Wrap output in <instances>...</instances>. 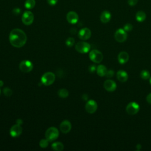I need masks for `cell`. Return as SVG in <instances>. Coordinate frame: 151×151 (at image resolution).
Listing matches in <instances>:
<instances>
[{"mask_svg":"<svg viewBox=\"0 0 151 151\" xmlns=\"http://www.w3.org/2000/svg\"><path fill=\"white\" fill-rule=\"evenodd\" d=\"M16 122H17V124H18V125H21L22 124H23V120L21 119H17V121H16Z\"/></svg>","mask_w":151,"mask_h":151,"instance_id":"obj_35","label":"cell"},{"mask_svg":"<svg viewBox=\"0 0 151 151\" xmlns=\"http://www.w3.org/2000/svg\"><path fill=\"white\" fill-rule=\"evenodd\" d=\"M112 18V15L110 14V13L108 11H104L102 13L101 15H100V21H102V23L106 24L108 23L110 21V20H111Z\"/></svg>","mask_w":151,"mask_h":151,"instance_id":"obj_18","label":"cell"},{"mask_svg":"<svg viewBox=\"0 0 151 151\" xmlns=\"http://www.w3.org/2000/svg\"><path fill=\"white\" fill-rule=\"evenodd\" d=\"M51 147L53 150H57V151H61L64 149V145L60 142H57L53 143L51 145Z\"/></svg>","mask_w":151,"mask_h":151,"instance_id":"obj_21","label":"cell"},{"mask_svg":"<svg viewBox=\"0 0 151 151\" xmlns=\"http://www.w3.org/2000/svg\"><path fill=\"white\" fill-rule=\"evenodd\" d=\"M67 21L72 24H76L79 20L78 14L74 11H70L67 14Z\"/></svg>","mask_w":151,"mask_h":151,"instance_id":"obj_14","label":"cell"},{"mask_svg":"<svg viewBox=\"0 0 151 151\" xmlns=\"http://www.w3.org/2000/svg\"><path fill=\"white\" fill-rule=\"evenodd\" d=\"M47 2L49 5L53 6H55L57 3L58 0H47Z\"/></svg>","mask_w":151,"mask_h":151,"instance_id":"obj_32","label":"cell"},{"mask_svg":"<svg viewBox=\"0 0 151 151\" xmlns=\"http://www.w3.org/2000/svg\"><path fill=\"white\" fill-rule=\"evenodd\" d=\"M149 83H150V84L151 85V77L149 78Z\"/></svg>","mask_w":151,"mask_h":151,"instance_id":"obj_39","label":"cell"},{"mask_svg":"<svg viewBox=\"0 0 151 151\" xmlns=\"http://www.w3.org/2000/svg\"><path fill=\"white\" fill-rule=\"evenodd\" d=\"M140 110V106L137 103L135 102H130L126 108V112L130 115H135L137 114Z\"/></svg>","mask_w":151,"mask_h":151,"instance_id":"obj_6","label":"cell"},{"mask_svg":"<svg viewBox=\"0 0 151 151\" xmlns=\"http://www.w3.org/2000/svg\"><path fill=\"white\" fill-rule=\"evenodd\" d=\"M21 13V10L19 8H16L14 9L13 10V13L14 14V15H19Z\"/></svg>","mask_w":151,"mask_h":151,"instance_id":"obj_33","label":"cell"},{"mask_svg":"<svg viewBox=\"0 0 151 151\" xmlns=\"http://www.w3.org/2000/svg\"><path fill=\"white\" fill-rule=\"evenodd\" d=\"M23 129L21 125L16 124L13 126L10 129V135L13 137H17L20 136L22 133Z\"/></svg>","mask_w":151,"mask_h":151,"instance_id":"obj_13","label":"cell"},{"mask_svg":"<svg viewBox=\"0 0 151 151\" xmlns=\"http://www.w3.org/2000/svg\"><path fill=\"white\" fill-rule=\"evenodd\" d=\"M68 92L66 89H61L58 91V95L61 98H66L68 96Z\"/></svg>","mask_w":151,"mask_h":151,"instance_id":"obj_24","label":"cell"},{"mask_svg":"<svg viewBox=\"0 0 151 151\" xmlns=\"http://www.w3.org/2000/svg\"><path fill=\"white\" fill-rule=\"evenodd\" d=\"M55 74L52 72H47L41 77V83L45 86L51 85L55 81Z\"/></svg>","mask_w":151,"mask_h":151,"instance_id":"obj_3","label":"cell"},{"mask_svg":"<svg viewBox=\"0 0 151 151\" xmlns=\"http://www.w3.org/2000/svg\"><path fill=\"white\" fill-rule=\"evenodd\" d=\"M140 78L143 80H147V79H149V78H150V74L149 71L147 70H142L140 72Z\"/></svg>","mask_w":151,"mask_h":151,"instance_id":"obj_23","label":"cell"},{"mask_svg":"<svg viewBox=\"0 0 151 151\" xmlns=\"http://www.w3.org/2000/svg\"><path fill=\"white\" fill-rule=\"evenodd\" d=\"M0 94H1V90H0Z\"/></svg>","mask_w":151,"mask_h":151,"instance_id":"obj_40","label":"cell"},{"mask_svg":"<svg viewBox=\"0 0 151 151\" xmlns=\"http://www.w3.org/2000/svg\"><path fill=\"white\" fill-rule=\"evenodd\" d=\"M118 59L120 64H124L126 63L129 59V55L126 51H121L119 53L118 56Z\"/></svg>","mask_w":151,"mask_h":151,"instance_id":"obj_17","label":"cell"},{"mask_svg":"<svg viewBox=\"0 0 151 151\" xmlns=\"http://www.w3.org/2000/svg\"><path fill=\"white\" fill-rule=\"evenodd\" d=\"M85 109L88 113L90 114H93L96 112L98 109V104L95 100H90L86 103Z\"/></svg>","mask_w":151,"mask_h":151,"instance_id":"obj_10","label":"cell"},{"mask_svg":"<svg viewBox=\"0 0 151 151\" xmlns=\"http://www.w3.org/2000/svg\"><path fill=\"white\" fill-rule=\"evenodd\" d=\"M74 42H75L74 39L72 37H70V38L67 39V40L66 41V44L67 46H68L69 47H71L74 45Z\"/></svg>","mask_w":151,"mask_h":151,"instance_id":"obj_26","label":"cell"},{"mask_svg":"<svg viewBox=\"0 0 151 151\" xmlns=\"http://www.w3.org/2000/svg\"><path fill=\"white\" fill-rule=\"evenodd\" d=\"M4 85V82L2 80H0V87H2Z\"/></svg>","mask_w":151,"mask_h":151,"instance_id":"obj_38","label":"cell"},{"mask_svg":"<svg viewBox=\"0 0 151 151\" xmlns=\"http://www.w3.org/2000/svg\"><path fill=\"white\" fill-rule=\"evenodd\" d=\"M123 30L126 32H129L133 30V26L130 23L126 24L123 27Z\"/></svg>","mask_w":151,"mask_h":151,"instance_id":"obj_28","label":"cell"},{"mask_svg":"<svg viewBox=\"0 0 151 151\" xmlns=\"http://www.w3.org/2000/svg\"><path fill=\"white\" fill-rule=\"evenodd\" d=\"M82 98H83V99L84 100H87L88 99L89 97H88V96L86 94H85V95H83Z\"/></svg>","mask_w":151,"mask_h":151,"instance_id":"obj_36","label":"cell"},{"mask_svg":"<svg viewBox=\"0 0 151 151\" xmlns=\"http://www.w3.org/2000/svg\"><path fill=\"white\" fill-rule=\"evenodd\" d=\"M48 143H49V141L46 138V139H41L40 141L39 145H40V146L41 147H42V148H46L48 146Z\"/></svg>","mask_w":151,"mask_h":151,"instance_id":"obj_25","label":"cell"},{"mask_svg":"<svg viewBox=\"0 0 151 151\" xmlns=\"http://www.w3.org/2000/svg\"><path fill=\"white\" fill-rule=\"evenodd\" d=\"M90 59L95 63H100L103 59V54L98 50H93L89 53Z\"/></svg>","mask_w":151,"mask_h":151,"instance_id":"obj_5","label":"cell"},{"mask_svg":"<svg viewBox=\"0 0 151 151\" xmlns=\"http://www.w3.org/2000/svg\"><path fill=\"white\" fill-rule=\"evenodd\" d=\"M114 74H115V73L113 70H108L105 76H106L108 78H111L113 76Z\"/></svg>","mask_w":151,"mask_h":151,"instance_id":"obj_29","label":"cell"},{"mask_svg":"<svg viewBox=\"0 0 151 151\" xmlns=\"http://www.w3.org/2000/svg\"><path fill=\"white\" fill-rule=\"evenodd\" d=\"M60 129L61 132L63 133H68L71 129V123L66 120L63 121L60 125Z\"/></svg>","mask_w":151,"mask_h":151,"instance_id":"obj_15","label":"cell"},{"mask_svg":"<svg viewBox=\"0 0 151 151\" xmlns=\"http://www.w3.org/2000/svg\"><path fill=\"white\" fill-rule=\"evenodd\" d=\"M96 71H97V74L99 76L104 77V76H105L107 73L108 69L105 66H104L103 64H100L98 66Z\"/></svg>","mask_w":151,"mask_h":151,"instance_id":"obj_19","label":"cell"},{"mask_svg":"<svg viewBox=\"0 0 151 151\" xmlns=\"http://www.w3.org/2000/svg\"><path fill=\"white\" fill-rule=\"evenodd\" d=\"M103 86L105 90L109 92H114L117 88L116 82L112 80H106L104 82Z\"/></svg>","mask_w":151,"mask_h":151,"instance_id":"obj_12","label":"cell"},{"mask_svg":"<svg viewBox=\"0 0 151 151\" xmlns=\"http://www.w3.org/2000/svg\"><path fill=\"white\" fill-rule=\"evenodd\" d=\"M127 38V34L123 28H119L115 33V38L119 43L125 42Z\"/></svg>","mask_w":151,"mask_h":151,"instance_id":"obj_7","label":"cell"},{"mask_svg":"<svg viewBox=\"0 0 151 151\" xmlns=\"http://www.w3.org/2000/svg\"><path fill=\"white\" fill-rule=\"evenodd\" d=\"M59 136L58 130L55 127H49L46 132V138L49 142H53L57 139Z\"/></svg>","mask_w":151,"mask_h":151,"instance_id":"obj_2","label":"cell"},{"mask_svg":"<svg viewBox=\"0 0 151 151\" xmlns=\"http://www.w3.org/2000/svg\"><path fill=\"white\" fill-rule=\"evenodd\" d=\"M97 67L95 65H91L89 67V70L90 73H94L95 71H96Z\"/></svg>","mask_w":151,"mask_h":151,"instance_id":"obj_31","label":"cell"},{"mask_svg":"<svg viewBox=\"0 0 151 151\" xmlns=\"http://www.w3.org/2000/svg\"><path fill=\"white\" fill-rule=\"evenodd\" d=\"M91 46L90 44L85 41H80L76 44L75 48L80 53L85 54L88 53L90 50Z\"/></svg>","mask_w":151,"mask_h":151,"instance_id":"obj_4","label":"cell"},{"mask_svg":"<svg viewBox=\"0 0 151 151\" xmlns=\"http://www.w3.org/2000/svg\"><path fill=\"white\" fill-rule=\"evenodd\" d=\"M19 67L21 71L24 73H28L33 70V64L29 60H23L20 63Z\"/></svg>","mask_w":151,"mask_h":151,"instance_id":"obj_9","label":"cell"},{"mask_svg":"<svg viewBox=\"0 0 151 151\" xmlns=\"http://www.w3.org/2000/svg\"><path fill=\"white\" fill-rule=\"evenodd\" d=\"M136 148L137 150H140L142 148V145L140 144H137L136 145Z\"/></svg>","mask_w":151,"mask_h":151,"instance_id":"obj_37","label":"cell"},{"mask_svg":"<svg viewBox=\"0 0 151 151\" xmlns=\"http://www.w3.org/2000/svg\"><path fill=\"white\" fill-rule=\"evenodd\" d=\"M146 101L148 103L151 105V93H149L147 96H146Z\"/></svg>","mask_w":151,"mask_h":151,"instance_id":"obj_34","label":"cell"},{"mask_svg":"<svg viewBox=\"0 0 151 151\" xmlns=\"http://www.w3.org/2000/svg\"><path fill=\"white\" fill-rule=\"evenodd\" d=\"M146 19V14L144 11H139L136 14V20L139 23L143 22Z\"/></svg>","mask_w":151,"mask_h":151,"instance_id":"obj_20","label":"cell"},{"mask_svg":"<svg viewBox=\"0 0 151 151\" xmlns=\"http://www.w3.org/2000/svg\"><path fill=\"white\" fill-rule=\"evenodd\" d=\"M3 93H4V95L7 97H10L13 95V91L11 90V89L9 88H4L3 90Z\"/></svg>","mask_w":151,"mask_h":151,"instance_id":"obj_27","label":"cell"},{"mask_svg":"<svg viewBox=\"0 0 151 151\" xmlns=\"http://www.w3.org/2000/svg\"><path fill=\"white\" fill-rule=\"evenodd\" d=\"M36 6V1L35 0H26L24 6L27 9L30 10L33 9Z\"/></svg>","mask_w":151,"mask_h":151,"instance_id":"obj_22","label":"cell"},{"mask_svg":"<svg viewBox=\"0 0 151 151\" xmlns=\"http://www.w3.org/2000/svg\"><path fill=\"white\" fill-rule=\"evenodd\" d=\"M9 40L11 44L13 47L20 48L26 44L27 37L25 32L22 30L15 28L10 32Z\"/></svg>","mask_w":151,"mask_h":151,"instance_id":"obj_1","label":"cell"},{"mask_svg":"<svg viewBox=\"0 0 151 151\" xmlns=\"http://www.w3.org/2000/svg\"><path fill=\"white\" fill-rule=\"evenodd\" d=\"M34 19V14H33L32 12L29 11L24 12L21 18L22 22L26 26L31 25L33 23Z\"/></svg>","mask_w":151,"mask_h":151,"instance_id":"obj_8","label":"cell"},{"mask_svg":"<svg viewBox=\"0 0 151 151\" xmlns=\"http://www.w3.org/2000/svg\"><path fill=\"white\" fill-rule=\"evenodd\" d=\"M116 78L118 80L122 83L126 82L128 80V74L123 70H119L116 73Z\"/></svg>","mask_w":151,"mask_h":151,"instance_id":"obj_16","label":"cell"},{"mask_svg":"<svg viewBox=\"0 0 151 151\" xmlns=\"http://www.w3.org/2000/svg\"><path fill=\"white\" fill-rule=\"evenodd\" d=\"M138 0H127V3L130 6H135L137 4Z\"/></svg>","mask_w":151,"mask_h":151,"instance_id":"obj_30","label":"cell"},{"mask_svg":"<svg viewBox=\"0 0 151 151\" xmlns=\"http://www.w3.org/2000/svg\"><path fill=\"white\" fill-rule=\"evenodd\" d=\"M92 36V32L88 28H83L79 32V37L82 40H89Z\"/></svg>","mask_w":151,"mask_h":151,"instance_id":"obj_11","label":"cell"}]
</instances>
